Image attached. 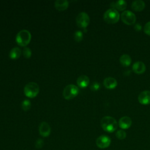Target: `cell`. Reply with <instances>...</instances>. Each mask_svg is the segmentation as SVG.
Wrapping results in <instances>:
<instances>
[{"label":"cell","mask_w":150,"mask_h":150,"mask_svg":"<svg viewBox=\"0 0 150 150\" xmlns=\"http://www.w3.org/2000/svg\"><path fill=\"white\" fill-rule=\"evenodd\" d=\"M23 54L26 58H30L32 56V50L28 47H25L23 49Z\"/></svg>","instance_id":"obj_23"},{"label":"cell","mask_w":150,"mask_h":150,"mask_svg":"<svg viewBox=\"0 0 150 150\" xmlns=\"http://www.w3.org/2000/svg\"><path fill=\"white\" fill-rule=\"evenodd\" d=\"M120 16V13L117 10L111 8L105 12L103 18L107 23L113 24L118 21Z\"/></svg>","instance_id":"obj_3"},{"label":"cell","mask_w":150,"mask_h":150,"mask_svg":"<svg viewBox=\"0 0 150 150\" xmlns=\"http://www.w3.org/2000/svg\"><path fill=\"white\" fill-rule=\"evenodd\" d=\"M144 31L146 34L150 35V21L148 22L144 26Z\"/></svg>","instance_id":"obj_26"},{"label":"cell","mask_w":150,"mask_h":150,"mask_svg":"<svg viewBox=\"0 0 150 150\" xmlns=\"http://www.w3.org/2000/svg\"><path fill=\"white\" fill-rule=\"evenodd\" d=\"M39 132L42 137H48L51 132V128L49 124L45 121L42 122L39 127Z\"/></svg>","instance_id":"obj_9"},{"label":"cell","mask_w":150,"mask_h":150,"mask_svg":"<svg viewBox=\"0 0 150 150\" xmlns=\"http://www.w3.org/2000/svg\"><path fill=\"white\" fill-rule=\"evenodd\" d=\"M115 136L118 139L122 140V139H124L126 138L127 134L124 130L120 129V130H118L117 131V132L115 134Z\"/></svg>","instance_id":"obj_21"},{"label":"cell","mask_w":150,"mask_h":150,"mask_svg":"<svg viewBox=\"0 0 150 150\" xmlns=\"http://www.w3.org/2000/svg\"><path fill=\"white\" fill-rule=\"evenodd\" d=\"M79 88L74 84L66 86L63 91V96L66 100H70L74 98L79 94Z\"/></svg>","instance_id":"obj_5"},{"label":"cell","mask_w":150,"mask_h":150,"mask_svg":"<svg viewBox=\"0 0 150 150\" xmlns=\"http://www.w3.org/2000/svg\"><path fill=\"white\" fill-rule=\"evenodd\" d=\"M139 102L143 105H148L150 104V91H144L138 96Z\"/></svg>","instance_id":"obj_10"},{"label":"cell","mask_w":150,"mask_h":150,"mask_svg":"<svg viewBox=\"0 0 150 150\" xmlns=\"http://www.w3.org/2000/svg\"><path fill=\"white\" fill-rule=\"evenodd\" d=\"M77 84L80 88L86 87L90 82V79L88 76L86 75H81L77 79Z\"/></svg>","instance_id":"obj_14"},{"label":"cell","mask_w":150,"mask_h":150,"mask_svg":"<svg viewBox=\"0 0 150 150\" xmlns=\"http://www.w3.org/2000/svg\"><path fill=\"white\" fill-rule=\"evenodd\" d=\"M111 144V139L109 137L103 135L98 137L96 139V145L97 146L101 148L104 149L108 148Z\"/></svg>","instance_id":"obj_8"},{"label":"cell","mask_w":150,"mask_h":150,"mask_svg":"<svg viewBox=\"0 0 150 150\" xmlns=\"http://www.w3.org/2000/svg\"><path fill=\"white\" fill-rule=\"evenodd\" d=\"M21 54V50L18 47H15L12 48L9 52V57L11 59H18Z\"/></svg>","instance_id":"obj_18"},{"label":"cell","mask_w":150,"mask_h":150,"mask_svg":"<svg viewBox=\"0 0 150 150\" xmlns=\"http://www.w3.org/2000/svg\"><path fill=\"white\" fill-rule=\"evenodd\" d=\"M100 85L97 82H94L92 83V84L90 86V88L93 91H97L100 88Z\"/></svg>","instance_id":"obj_25"},{"label":"cell","mask_w":150,"mask_h":150,"mask_svg":"<svg viewBox=\"0 0 150 150\" xmlns=\"http://www.w3.org/2000/svg\"><path fill=\"white\" fill-rule=\"evenodd\" d=\"M134 28H135V30H136L137 31H139L141 30V25L139 24V23H137L134 26Z\"/></svg>","instance_id":"obj_27"},{"label":"cell","mask_w":150,"mask_h":150,"mask_svg":"<svg viewBox=\"0 0 150 150\" xmlns=\"http://www.w3.org/2000/svg\"><path fill=\"white\" fill-rule=\"evenodd\" d=\"M39 92V87L35 82H29L24 87V94L29 98H34Z\"/></svg>","instance_id":"obj_4"},{"label":"cell","mask_w":150,"mask_h":150,"mask_svg":"<svg viewBox=\"0 0 150 150\" xmlns=\"http://www.w3.org/2000/svg\"><path fill=\"white\" fill-rule=\"evenodd\" d=\"M43 140L41 138H39L36 140V142H35V146L36 148L38 149H40L42 148V146H43Z\"/></svg>","instance_id":"obj_24"},{"label":"cell","mask_w":150,"mask_h":150,"mask_svg":"<svg viewBox=\"0 0 150 150\" xmlns=\"http://www.w3.org/2000/svg\"><path fill=\"white\" fill-rule=\"evenodd\" d=\"M101 126L103 130L108 132L115 131L118 127L117 121L112 117L105 116L101 120Z\"/></svg>","instance_id":"obj_1"},{"label":"cell","mask_w":150,"mask_h":150,"mask_svg":"<svg viewBox=\"0 0 150 150\" xmlns=\"http://www.w3.org/2000/svg\"><path fill=\"white\" fill-rule=\"evenodd\" d=\"M132 124L131 119L128 116H124L121 117L118 121V125L122 129H128Z\"/></svg>","instance_id":"obj_11"},{"label":"cell","mask_w":150,"mask_h":150,"mask_svg":"<svg viewBox=\"0 0 150 150\" xmlns=\"http://www.w3.org/2000/svg\"><path fill=\"white\" fill-rule=\"evenodd\" d=\"M145 64L141 61L135 62L132 66V70L137 74H142L145 72Z\"/></svg>","instance_id":"obj_12"},{"label":"cell","mask_w":150,"mask_h":150,"mask_svg":"<svg viewBox=\"0 0 150 150\" xmlns=\"http://www.w3.org/2000/svg\"><path fill=\"white\" fill-rule=\"evenodd\" d=\"M90 23V17L84 12H80L76 17V23L79 28H86Z\"/></svg>","instance_id":"obj_6"},{"label":"cell","mask_w":150,"mask_h":150,"mask_svg":"<svg viewBox=\"0 0 150 150\" xmlns=\"http://www.w3.org/2000/svg\"><path fill=\"white\" fill-rule=\"evenodd\" d=\"M120 63L124 66H128L131 63V57L127 54H122L120 58Z\"/></svg>","instance_id":"obj_19"},{"label":"cell","mask_w":150,"mask_h":150,"mask_svg":"<svg viewBox=\"0 0 150 150\" xmlns=\"http://www.w3.org/2000/svg\"><path fill=\"white\" fill-rule=\"evenodd\" d=\"M145 7V2L142 0H136L132 2L131 8L135 11H141Z\"/></svg>","instance_id":"obj_15"},{"label":"cell","mask_w":150,"mask_h":150,"mask_svg":"<svg viewBox=\"0 0 150 150\" xmlns=\"http://www.w3.org/2000/svg\"><path fill=\"white\" fill-rule=\"evenodd\" d=\"M127 2L124 0H120L115 2H113L111 4V6L112 8L115 9H118L119 11H124L127 8Z\"/></svg>","instance_id":"obj_16"},{"label":"cell","mask_w":150,"mask_h":150,"mask_svg":"<svg viewBox=\"0 0 150 150\" xmlns=\"http://www.w3.org/2000/svg\"><path fill=\"white\" fill-rule=\"evenodd\" d=\"M31 40L30 32L26 29L20 30L16 36V42L21 46L25 47L28 45Z\"/></svg>","instance_id":"obj_2"},{"label":"cell","mask_w":150,"mask_h":150,"mask_svg":"<svg viewBox=\"0 0 150 150\" xmlns=\"http://www.w3.org/2000/svg\"><path fill=\"white\" fill-rule=\"evenodd\" d=\"M54 6L59 11H64L69 6V2L67 0H56L54 2Z\"/></svg>","instance_id":"obj_17"},{"label":"cell","mask_w":150,"mask_h":150,"mask_svg":"<svg viewBox=\"0 0 150 150\" xmlns=\"http://www.w3.org/2000/svg\"><path fill=\"white\" fill-rule=\"evenodd\" d=\"M103 84L108 89H113L117 86V81L113 77H107L104 80Z\"/></svg>","instance_id":"obj_13"},{"label":"cell","mask_w":150,"mask_h":150,"mask_svg":"<svg viewBox=\"0 0 150 150\" xmlns=\"http://www.w3.org/2000/svg\"><path fill=\"white\" fill-rule=\"evenodd\" d=\"M21 107H22V109L24 111L29 110L31 107L30 101L28 99L24 100L21 103Z\"/></svg>","instance_id":"obj_20"},{"label":"cell","mask_w":150,"mask_h":150,"mask_svg":"<svg viewBox=\"0 0 150 150\" xmlns=\"http://www.w3.org/2000/svg\"><path fill=\"white\" fill-rule=\"evenodd\" d=\"M122 21L127 25H131L135 23L136 21L135 15L130 11H124L121 15Z\"/></svg>","instance_id":"obj_7"},{"label":"cell","mask_w":150,"mask_h":150,"mask_svg":"<svg viewBox=\"0 0 150 150\" xmlns=\"http://www.w3.org/2000/svg\"><path fill=\"white\" fill-rule=\"evenodd\" d=\"M83 38V33L81 30H76L74 34V38L76 42H80Z\"/></svg>","instance_id":"obj_22"}]
</instances>
